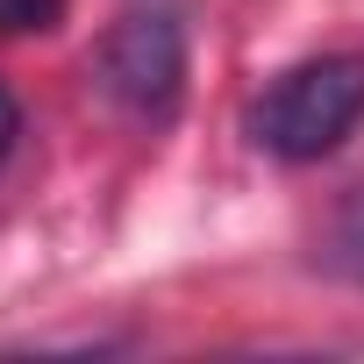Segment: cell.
<instances>
[{
    "label": "cell",
    "instance_id": "6da1fadb",
    "mask_svg": "<svg viewBox=\"0 0 364 364\" xmlns=\"http://www.w3.org/2000/svg\"><path fill=\"white\" fill-rule=\"evenodd\" d=\"M86 79L129 129L150 136L171 129L186 107V8L178 0H122L86 58Z\"/></svg>",
    "mask_w": 364,
    "mask_h": 364
},
{
    "label": "cell",
    "instance_id": "7a4b0ae2",
    "mask_svg": "<svg viewBox=\"0 0 364 364\" xmlns=\"http://www.w3.org/2000/svg\"><path fill=\"white\" fill-rule=\"evenodd\" d=\"M364 129V50H314L264 79L243 136L279 164H321Z\"/></svg>",
    "mask_w": 364,
    "mask_h": 364
},
{
    "label": "cell",
    "instance_id": "3957f363",
    "mask_svg": "<svg viewBox=\"0 0 364 364\" xmlns=\"http://www.w3.org/2000/svg\"><path fill=\"white\" fill-rule=\"evenodd\" d=\"M328 264L350 272V279H364V186L343 200V215H336V229H328Z\"/></svg>",
    "mask_w": 364,
    "mask_h": 364
},
{
    "label": "cell",
    "instance_id": "277c9868",
    "mask_svg": "<svg viewBox=\"0 0 364 364\" xmlns=\"http://www.w3.org/2000/svg\"><path fill=\"white\" fill-rule=\"evenodd\" d=\"M65 22V0H0V36H50Z\"/></svg>",
    "mask_w": 364,
    "mask_h": 364
},
{
    "label": "cell",
    "instance_id": "5b68a950",
    "mask_svg": "<svg viewBox=\"0 0 364 364\" xmlns=\"http://www.w3.org/2000/svg\"><path fill=\"white\" fill-rule=\"evenodd\" d=\"M15 143H22V100H15L8 86H0V164L15 157Z\"/></svg>",
    "mask_w": 364,
    "mask_h": 364
}]
</instances>
